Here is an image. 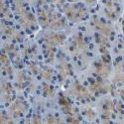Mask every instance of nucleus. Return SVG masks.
Listing matches in <instances>:
<instances>
[{"label":"nucleus","instance_id":"obj_1","mask_svg":"<svg viewBox=\"0 0 124 124\" xmlns=\"http://www.w3.org/2000/svg\"><path fill=\"white\" fill-rule=\"evenodd\" d=\"M122 31H123V36H124V19L122 21Z\"/></svg>","mask_w":124,"mask_h":124}]
</instances>
